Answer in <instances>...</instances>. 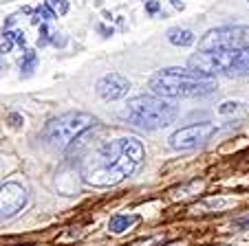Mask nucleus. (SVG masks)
I'll use <instances>...</instances> for the list:
<instances>
[{"instance_id":"nucleus-1","label":"nucleus","mask_w":249,"mask_h":246,"mask_svg":"<svg viewBox=\"0 0 249 246\" xmlns=\"http://www.w3.org/2000/svg\"><path fill=\"white\" fill-rule=\"evenodd\" d=\"M146 149L135 136L106 141L82 161V180L90 187H115L139 169Z\"/></svg>"},{"instance_id":"nucleus-17","label":"nucleus","mask_w":249,"mask_h":246,"mask_svg":"<svg viewBox=\"0 0 249 246\" xmlns=\"http://www.w3.org/2000/svg\"><path fill=\"white\" fill-rule=\"evenodd\" d=\"M146 11L150 16H155L157 11H159V2H157V0H150V2H146Z\"/></svg>"},{"instance_id":"nucleus-6","label":"nucleus","mask_w":249,"mask_h":246,"mask_svg":"<svg viewBox=\"0 0 249 246\" xmlns=\"http://www.w3.org/2000/svg\"><path fill=\"white\" fill-rule=\"evenodd\" d=\"M249 47V27H218L210 29L198 42V51H230Z\"/></svg>"},{"instance_id":"nucleus-16","label":"nucleus","mask_w":249,"mask_h":246,"mask_svg":"<svg viewBox=\"0 0 249 246\" xmlns=\"http://www.w3.org/2000/svg\"><path fill=\"white\" fill-rule=\"evenodd\" d=\"M238 108H240L238 101H225L221 108H218V112H221V115H230V112H236Z\"/></svg>"},{"instance_id":"nucleus-5","label":"nucleus","mask_w":249,"mask_h":246,"mask_svg":"<svg viewBox=\"0 0 249 246\" xmlns=\"http://www.w3.org/2000/svg\"><path fill=\"white\" fill-rule=\"evenodd\" d=\"M97 126V119L89 112L73 110L51 119L42 130V141L51 149H66L75 143L82 134Z\"/></svg>"},{"instance_id":"nucleus-18","label":"nucleus","mask_w":249,"mask_h":246,"mask_svg":"<svg viewBox=\"0 0 249 246\" xmlns=\"http://www.w3.org/2000/svg\"><path fill=\"white\" fill-rule=\"evenodd\" d=\"M234 227L236 229H249V215H247V218H243V220H236Z\"/></svg>"},{"instance_id":"nucleus-20","label":"nucleus","mask_w":249,"mask_h":246,"mask_svg":"<svg viewBox=\"0 0 249 246\" xmlns=\"http://www.w3.org/2000/svg\"><path fill=\"white\" fill-rule=\"evenodd\" d=\"M247 5H249V0H247Z\"/></svg>"},{"instance_id":"nucleus-19","label":"nucleus","mask_w":249,"mask_h":246,"mask_svg":"<svg viewBox=\"0 0 249 246\" xmlns=\"http://www.w3.org/2000/svg\"><path fill=\"white\" fill-rule=\"evenodd\" d=\"M172 5L177 7V9H183V2H181V0H172Z\"/></svg>"},{"instance_id":"nucleus-12","label":"nucleus","mask_w":249,"mask_h":246,"mask_svg":"<svg viewBox=\"0 0 249 246\" xmlns=\"http://www.w3.org/2000/svg\"><path fill=\"white\" fill-rule=\"evenodd\" d=\"M24 42H27V40H24L22 31H5V42H2V47H0V53H9L14 44L24 47Z\"/></svg>"},{"instance_id":"nucleus-11","label":"nucleus","mask_w":249,"mask_h":246,"mask_svg":"<svg viewBox=\"0 0 249 246\" xmlns=\"http://www.w3.org/2000/svg\"><path fill=\"white\" fill-rule=\"evenodd\" d=\"M137 222H139V215H113L108 222V229H110V233L119 235V233H126Z\"/></svg>"},{"instance_id":"nucleus-14","label":"nucleus","mask_w":249,"mask_h":246,"mask_svg":"<svg viewBox=\"0 0 249 246\" xmlns=\"http://www.w3.org/2000/svg\"><path fill=\"white\" fill-rule=\"evenodd\" d=\"M36 62H38V55L33 51H24V57L22 62H20V68L24 70V73H31L33 68H36Z\"/></svg>"},{"instance_id":"nucleus-9","label":"nucleus","mask_w":249,"mask_h":246,"mask_svg":"<svg viewBox=\"0 0 249 246\" xmlns=\"http://www.w3.org/2000/svg\"><path fill=\"white\" fill-rule=\"evenodd\" d=\"M128 90H130V82L119 73H108L97 82V95L104 99V101H117V99H124L128 95Z\"/></svg>"},{"instance_id":"nucleus-15","label":"nucleus","mask_w":249,"mask_h":246,"mask_svg":"<svg viewBox=\"0 0 249 246\" xmlns=\"http://www.w3.org/2000/svg\"><path fill=\"white\" fill-rule=\"evenodd\" d=\"M7 123H9L14 130H20V128L24 126V116L20 115V112H9V115H7Z\"/></svg>"},{"instance_id":"nucleus-8","label":"nucleus","mask_w":249,"mask_h":246,"mask_svg":"<svg viewBox=\"0 0 249 246\" xmlns=\"http://www.w3.org/2000/svg\"><path fill=\"white\" fill-rule=\"evenodd\" d=\"M27 189L20 182H2L0 185V222L18 215L27 207Z\"/></svg>"},{"instance_id":"nucleus-4","label":"nucleus","mask_w":249,"mask_h":246,"mask_svg":"<svg viewBox=\"0 0 249 246\" xmlns=\"http://www.w3.org/2000/svg\"><path fill=\"white\" fill-rule=\"evenodd\" d=\"M188 68L210 79L216 75L249 77V47L230 51H198L188 60Z\"/></svg>"},{"instance_id":"nucleus-3","label":"nucleus","mask_w":249,"mask_h":246,"mask_svg":"<svg viewBox=\"0 0 249 246\" xmlns=\"http://www.w3.org/2000/svg\"><path fill=\"white\" fill-rule=\"evenodd\" d=\"M177 112L179 110L170 99L157 97V95H139V97L128 99L119 116L141 130H161L177 119Z\"/></svg>"},{"instance_id":"nucleus-7","label":"nucleus","mask_w":249,"mask_h":246,"mask_svg":"<svg viewBox=\"0 0 249 246\" xmlns=\"http://www.w3.org/2000/svg\"><path fill=\"white\" fill-rule=\"evenodd\" d=\"M214 134H216V126L210 123V121H203V123L179 128L177 132L170 134L168 143H170V148L177 149V152H188V149L201 148V145L207 143Z\"/></svg>"},{"instance_id":"nucleus-13","label":"nucleus","mask_w":249,"mask_h":246,"mask_svg":"<svg viewBox=\"0 0 249 246\" xmlns=\"http://www.w3.org/2000/svg\"><path fill=\"white\" fill-rule=\"evenodd\" d=\"M47 7L55 14V18L69 14V0H47Z\"/></svg>"},{"instance_id":"nucleus-10","label":"nucleus","mask_w":249,"mask_h":246,"mask_svg":"<svg viewBox=\"0 0 249 246\" xmlns=\"http://www.w3.org/2000/svg\"><path fill=\"white\" fill-rule=\"evenodd\" d=\"M194 33L190 31V29H181V27H174L168 31V42L174 44V47H190V44H194Z\"/></svg>"},{"instance_id":"nucleus-2","label":"nucleus","mask_w":249,"mask_h":246,"mask_svg":"<svg viewBox=\"0 0 249 246\" xmlns=\"http://www.w3.org/2000/svg\"><path fill=\"white\" fill-rule=\"evenodd\" d=\"M152 95L163 99H192V97H205L216 90V82L210 77L196 75L190 68H179L170 66L161 68L148 82Z\"/></svg>"}]
</instances>
